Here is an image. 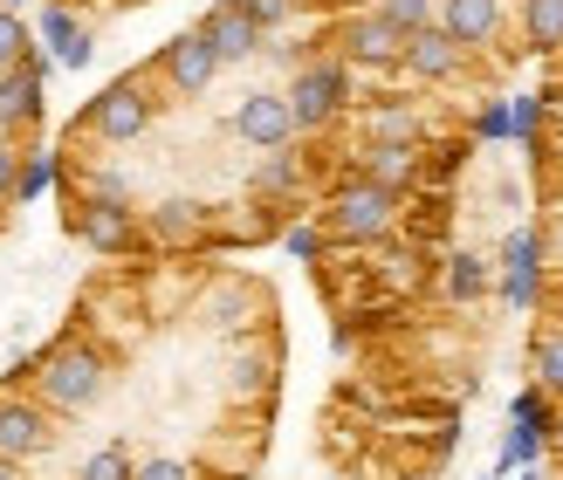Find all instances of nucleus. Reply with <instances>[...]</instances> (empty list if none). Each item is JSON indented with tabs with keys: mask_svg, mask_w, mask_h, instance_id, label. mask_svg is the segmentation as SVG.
I'll use <instances>...</instances> for the list:
<instances>
[{
	"mask_svg": "<svg viewBox=\"0 0 563 480\" xmlns=\"http://www.w3.org/2000/svg\"><path fill=\"white\" fill-rule=\"evenodd\" d=\"M103 391H110V364H103V350H90V344H55V350L35 364V399H42L48 412H90Z\"/></svg>",
	"mask_w": 563,
	"mask_h": 480,
	"instance_id": "1",
	"label": "nucleus"
},
{
	"mask_svg": "<svg viewBox=\"0 0 563 480\" xmlns=\"http://www.w3.org/2000/svg\"><path fill=\"white\" fill-rule=\"evenodd\" d=\"M391 213H399V192L364 172V179H351V186H336V200L323 206V227H330L336 241H378V234L391 227Z\"/></svg>",
	"mask_w": 563,
	"mask_h": 480,
	"instance_id": "2",
	"label": "nucleus"
},
{
	"mask_svg": "<svg viewBox=\"0 0 563 480\" xmlns=\"http://www.w3.org/2000/svg\"><path fill=\"white\" fill-rule=\"evenodd\" d=\"M90 137H103V145H131V137H145L152 124V90H145V76H124V82H110V90L90 103Z\"/></svg>",
	"mask_w": 563,
	"mask_h": 480,
	"instance_id": "3",
	"label": "nucleus"
},
{
	"mask_svg": "<svg viewBox=\"0 0 563 480\" xmlns=\"http://www.w3.org/2000/svg\"><path fill=\"white\" fill-rule=\"evenodd\" d=\"M55 446V418L42 399H14V391H0V460H42Z\"/></svg>",
	"mask_w": 563,
	"mask_h": 480,
	"instance_id": "4",
	"label": "nucleus"
},
{
	"mask_svg": "<svg viewBox=\"0 0 563 480\" xmlns=\"http://www.w3.org/2000/svg\"><path fill=\"white\" fill-rule=\"evenodd\" d=\"M158 76L173 82L179 97H200L207 82L220 76V48H213V35H207V27H186V35H173V42H165V48H158Z\"/></svg>",
	"mask_w": 563,
	"mask_h": 480,
	"instance_id": "5",
	"label": "nucleus"
},
{
	"mask_svg": "<svg viewBox=\"0 0 563 480\" xmlns=\"http://www.w3.org/2000/svg\"><path fill=\"white\" fill-rule=\"evenodd\" d=\"M289 110H296V131H323L336 110H344V69L336 63H309L289 82Z\"/></svg>",
	"mask_w": 563,
	"mask_h": 480,
	"instance_id": "6",
	"label": "nucleus"
},
{
	"mask_svg": "<svg viewBox=\"0 0 563 480\" xmlns=\"http://www.w3.org/2000/svg\"><path fill=\"white\" fill-rule=\"evenodd\" d=\"M344 55H351V63H364V69H399V63H406V27L385 21L378 8H372V14H351Z\"/></svg>",
	"mask_w": 563,
	"mask_h": 480,
	"instance_id": "7",
	"label": "nucleus"
},
{
	"mask_svg": "<svg viewBox=\"0 0 563 480\" xmlns=\"http://www.w3.org/2000/svg\"><path fill=\"white\" fill-rule=\"evenodd\" d=\"M234 131H241L255 152H282V145L296 137V110H289V97L255 90V97H241V110H234Z\"/></svg>",
	"mask_w": 563,
	"mask_h": 480,
	"instance_id": "8",
	"label": "nucleus"
},
{
	"mask_svg": "<svg viewBox=\"0 0 563 480\" xmlns=\"http://www.w3.org/2000/svg\"><path fill=\"white\" fill-rule=\"evenodd\" d=\"M76 234L90 241L97 254H124V247H131V234H137L131 200H103V192H90V200L76 206Z\"/></svg>",
	"mask_w": 563,
	"mask_h": 480,
	"instance_id": "9",
	"label": "nucleus"
},
{
	"mask_svg": "<svg viewBox=\"0 0 563 480\" xmlns=\"http://www.w3.org/2000/svg\"><path fill=\"white\" fill-rule=\"evenodd\" d=\"M461 63H467V48L433 21V27H419V35H406V63L399 69H412L419 82H446V76H461Z\"/></svg>",
	"mask_w": 563,
	"mask_h": 480,
	"instance_id": "10",
	"label": "nucleus"
},
{
	"mask_svg": "<svg viewBox=\"0 0 563 480\" xmlns=\"http://www.w3.org/2000/svg\"><path fill=\"white\" fill-rule=\"evenodd\" d=\"M35 118H42V69L35 63L0 69V131H27Z\"/></svg>",
	"mask_w": 563,
	"mask_h": 480,
	"instance_id": "11",
	"label": "nucleus"
},
{
	"mask_svg": "<svg viewBox=\"0 0 563 480\" xmlns=\"http://www.w3.org/2000/svg\"><path fill=\"white\" fill-rule=\"evenodd\" d=\"M543 261H550L543 234H516L509 247H501V295L529 302V295H537V281H543Z\"/></svg>",
	"mask_w": 563,
	"mask_h": 480,
	"instance_id": "12",
	"label": "nucleus"
},
{
	"mask_svg": "<svg viewBox=\"0 0 563 480\" xmlns=\"http://www.w3.org/2000/svg\"><path fill=\"white\" fill-rule=\"evenodd\" d=\"M440 27L461 48H482L501 35V0H440Z\"/></svg>",
	"mask_w": 563,
	"mask_h": 480,
	"instance_id": "13",
	"label": "nucleus"
},
{
	"mask_svg": "<svg viewBox=\"0 0 563 480\" xmlns=\"http://www.w3.org/2000/svg\"><path fill=\"white\" fill-rule=\"evenodd\" d=\"M207 35H213V48H220V63H241V55H255V42H262V21L241 8V0H228V8H213L207 21Z\"/></svg>",
	"mask_w": 563,
	"mask_h": 480,
	"instance_id": "14",
	"label": "nucleus"
},
{
	"mask_svg": "<svg viewBox=\"0 0 563 480\" xmlns=\"http://www.w3.org/2000/svg\"><path fill=\"white\" fill-rule=\"evenodd\" d=\"M42 35L55 42V55H63L69 69H82V63H90V27H82L69 8H48V14H42Z\"/></svg>",
	"mask_w": 563,
	"mask_h": 480,
	"instance_id": "15",
	"label": "nucleus"
},
{
	"mask_svg": "<svg viewBox=\"0 0 563 480\" xmlns=\"http://www.w3.org/2000/svg\"><path fill=\"white\" fill-rule=\"evenodd\" d=\"M522 42L543 55L563 48V0H522Z\"/></svg>",
	"mask_w": 563,
	"mask_h": 480,
	"instance_id": "16",
	"label": "nucleus"
},
{
	"mask_svg": "<svg viewBox=\"0 0 563 480\" xmlns=\"http://www.w3.org/2000/svg\"><path fill=\"white\" fill-rule=\"evenodd\" d=\"M152 234H158L165 247L200 241V200H158V206H152Z\"/></svg>",
	"mask_w": 563,
	"mask_h": 480,
	"instance_id": "17",
	"label": "nucleus"
},
{
	"mask_svg": "<svg viewBox=\"0 0 563 480\" xmlns=\"http://www.w3.org/2000/svg\"><path fill=\"white\" fill-rule=\"evenodd\" d=\"M364 172H372L378 186L399 192V186L419 172V152H412V145H372V152H364Z\"/></svg>",
	"mask_w": 563,
	"mask_h": 480,
	"instance_id": "18",
	"label": "nucleus"
},
{
	"mask_svg": "<svg viewBox=\"0 0 563 480\" xmlns=\"http://www.w3.org/2000/svg\"><path fill=\"white\" fill-rule=\"evenodd\" d=\"M482 289H488V261H482V254H454V261H446V295L474 302Z\"/></svg>",
	"mask_w": 563,
	"mask_h": 480,
	"instance_id": "19",
	"label": "nucleus"
},
{
	"mask_svg": "<svg viewBox=\"0 0 563 480\" xmlns=\"http://www.w3.org/2000/svg\"><path fill=\"white\" fill-rule=\"evenodd\" d=\"M529 364H537L543 391H556V399H563V330H543L537 344H529Z\"/></svg>",
	"mask_w": 563,
	"mask_h": 480,
	"instance_id": "20",
	"label": "nucleus"
},
{
	"mask_svg": "<svg viewBox=\"0 0 563 480\" xmlns=\"http://www.w3.org/2000/svg\"><path fill=\"white\" fill-rule=\"evenodd\" d=\"M296 186H302V165H296V152H268V165L255 172V192L282 200V192H296Z\"/></svg>",
	"mask_w": 563,
	"mask_h": 480,
	"instance_id": "21",
	"label": "nucleus"
},
{
	"mask_svg": "<svg viewBox=\"0 0 563 480\" xmlns=\"http://www.w3.org/2000/svg\"><path fill=\"white\" fill-rule=\"evenodd\" d=\"M412 137H419V118H412L406 103H385L378 118H372V145H412Z\"/></svg>",
	"mask_w": 563,
	"mask_h": 480,
	"instance_id": "22",
	"label": "nucleus"
},
{
	"mask_svg": "<svg viewBox=\"0 0 563 480\" xmlns=\"http://www.w3.org/2000/svg\"><path fill=\"white\" fill-rule=\"evenodd\" d=\"M131 473H137V460L124 454V446H97V454L76 467V480H131Z\"/></svg>",
	"mask_w": 563,
	"mask_h": 480,
	"instance_id": "23",
	"label": "nucleus"
},
{
	"mask_svg": "<svg viewBox=\"0 0 563 480\" xmlns=\"http://www.w3.org/2000/svg\"><path fill=\"white\" fill-rule=\"evenodd\" d=\"M27 42H35V35H27V21L8 8V0H0V69H14V63H27Z\"/></svg>",
	"mask_w": 563,
	"mask_h": 480,
	"instance_id": "24",
	"label": "nucleus"
},
{
	"mask_svg": "<svg viewBox=\"0 0 563 480\" xmlns=\"http://www.w3.org/2000/svg\"><path fill=\"white\" fill-rule=\"evenodd\" d=\"M378 14H385V21H399L406 35H419V27H433V21H440V0H378Z\"/></svg>",
	"mask_w": 563,
	"mask_h": 480,
	"instance_id": "25",
	"label": "nucleus"
},
{
	"mask_svg": "<svg viewBox=\"0 0 563 480\" xmlns=\"http://www.w3.org/2000/svg\"><path fill=\"white\" fill-rule=\"evenodd\" d=\"M131 480H200V467H192V460H173V454H152V460H137Z\"/></svg>",
	"mask_w": 563,
	"mask_h": 480,
	"instance_id": "26",
	"label": "nucleus"
},
{
	"mask_svg": "<svg viewBox=\"0 0 563 480\" xmlns=\"http://www.w3.org/2000/svg\"><path fill=\"white\" fill-rule=\"evenodd\" d=\"M516 426H537V433H550V426H556L543 391H522V399H516Z\"/></svg>",
	"mask_w": 563,
	"mask_h": 480,
	"instance_id": "27",
	"label": "nucleus"
},
{
	"mask_svg": "<svg viewBox=\"0 0 563 480\" xmlns=\"http://www.w3.org/2000/svg\"><path fill=\"white\" fill-rule=\"evenodd\" d=\"M21 192V152H14V137H0V200H14Z\"/></svg>",
	"mask_w": 563,
	"mask_h": 480,
	"instance_id": "28",
	"label": "nucleus"
},
{
	"mask_svg": "<svg viewBox=\"0 0 563 480\" xmlns=\"http://www.w3.org/2000/svg\"><path fill=\"white\" fill-rule=\"evenodd\" d=\"M48 179H55V165H48V158H21V192H14V200H35Z\"/></svg>",
	"mask_w": 563,
	"mask_h": 480,
	"instance_id": "29",
	"label": "nucleus"
},
{
	"mask_svg": "<svg viewBox=\"0 0 563 480\" xmlns=\"http://www.w3.org/2000/svg\"><path fill=\"white\" fill-rule=\"evenodd\" d=\"M543 247H550V261H556V268H563V213H556V227H550V234H543Z\"/></svg>",
	"mask_w": 563,
	"mask_h": 480,
	"instance_id": "30",
	"label": "nucleus"
},
{
	"mask_svg": "<svg viewBox=\"0 0 563 480\" xmlns=\"http://www.w3.org/2000/svg\"><path fill=\"white\" fill-rule=\"evenodd\" d=\"M0 480H21V460H0Z\"/></svg>",
	"mask_w": 563,
	"mask_h": 480,
	"instance_id": "31",
	"label": "nucleus"
},
{
	"mask_svg": "<svg viewBox=\"0 0 563 480\" xmlns=\"http://www.w3.org/2000/svg\"><path fill=\"white\" fill-rule=\"evenodd\" d=\"M550 439H556V446H563V418H556V426H550Z\"/></svg>",
	"mask_w": 563,
	"mask_h": 480,
	"instance_id": "32",
	"label": "nucleus"
}]
</instances>
